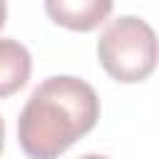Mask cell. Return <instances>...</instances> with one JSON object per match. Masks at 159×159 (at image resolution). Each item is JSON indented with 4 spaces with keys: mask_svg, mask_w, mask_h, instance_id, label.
<instances>
[{
    "mask_svg": "<svg viewBox=\"0 0 159 159\" xmlns=\"http://www.w3.org/2000/svg\"><path fill=\"white\" fill-rule=\"evenodd\" d=\"M109 0H47L45 12L52 17V22L77 30V32H89L97 25H102L109 12H112Z\"/></svg>",
    "mask_w": 159,
    "mask_h": 159,
    "instance_id": "3957f363",
    "label": "cell"
},
{
    "mask_svg": "<svg viewBox=\"0 0 159 159\" xmlns=\"http://www.w3.org/2000/svg\"><path fill=\"white\" fill-rule=\"evenodd\" d=\"M2 149H5V119L0 114V154H2Z\"/></svg>",
    "mask_w": 159,
    "mask_h": 159,
    "instance_id": "5b68a950",
    "label": "cell"
},
{
    "mask_svg": "<svg viewBox=\"0 0 159 159\" xmlns=\"http://www.w3.org/2000/svg\"><path fill=\"white\" fill-rule=\"evenodd\" d=\"M97 60L117 82H144L157 67V32L147 20L122 15L102 30L97 40Z\"/></svg>",
    "mask_w": 159,
    "mask_h": 159,
    "instance_id": "7a4b0ae2",
    "label": "cell"
},
{
    "mask_svg": "<svg viewBox=\"0 0 159 159\" xmlns=\"http://www.w3.org/2000/svg\"><path fill=\"white\" fill-rule=\"evenodd\" d=\"M5 17H7V5L0 0V30H2V25H5Z\"/></svg>",
    "mask_w": 159,
    "mask_h": 159,
    "instance_id": "8992f818",
    "label": "cell"
},
{
    "mask_svg": "<svg viewBox=\"0 0 159 159\" xmlns=\"http://www.w3.org/2000/svg\"><path fill=\"white\" fill-rule=\"evenodd\" d=\"M32 72V57L25 45L12 37H0V99L20 92Z\"/></svg>",
    "mask_w": 159,
    "mask_h": 159,
    "instance_id": "277c9868",
    "label": "cell"
},
{
    "mask_svg": "<svg viewBox=\"0 0 159 159\" xmlns=\"http://www.w3.org/2000/svg\"><path fill=\"white\" fill-rule=\"evenodd\" d=\"M80 159H107V157H102V154H84V157H80Z\"/></svg>",
    "mask_w": 159,
    "mask_h": 159,
    "instance_id": "52a82bcc",
    "label": "cell"
},
{
    "mask_svg": "<svg viewBox=\"0 0 159 159\" xmlns=\"http://www.w3.org/2000/svg\"><path fill=\"white\" fill-rule=\"evenodd\" d=\"M99 97L92 84L72 75L40 82L17 119V142L30 159H57L94 129Z\"/></svg>",
    "mask_w": 159,
    "mask_h": 159,
    "instance_id": "6da1fadb",
    "label": "cell"
}]
</instances>
